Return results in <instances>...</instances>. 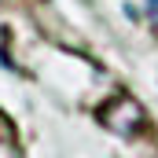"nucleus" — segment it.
I'll use <instances>...</instances> for the list:
<instances>
[{
    "mask_svg": "<svg viewBox=\"0 0 158 158\" xmlns=\"http://www.w3.org/2000/svg\"><path fill=\"white\" fill-rule=\"evenodd\" d=\"M96 118L103 121L110 132H118V136H132L140 125H143V107L132 99V96H114V99H107L99 110H96Z\"/></svg>",
    "mask_w": 158,
    "mask_h": 158,
    "instance_id": "f257e3e1",
    "label": "nucleus"
}]
</instances>
